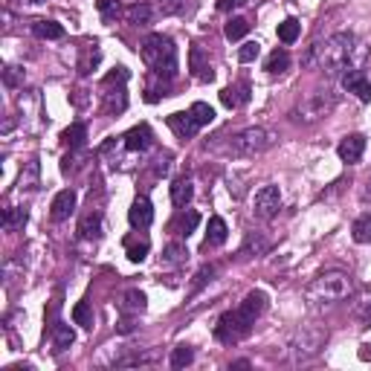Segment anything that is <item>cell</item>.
I'll list each match as a JSON object with an SVG mask.
<instances>
[{
    "label": "cell",
    "mask_w": 371,
    "mask_h": 371,
    "mask_svg": "<svg viewBox=\"0 0 371 371\" xmlns=\"http://www.w3.org/2000/svg\"><path fill=\"white\" fill-rule=\"evenodd\" d=\"M264 310H267V293L264 290L247 293L238 307L227 310V314L218 319V325H215L218 343L235 345V343H241V339H247L249 331H252V325H256V319L264 314Z\"/></svg>",
    "instance_id": "cell-1"
},
{
    "label": "cell",
    "mask_w": 371,
    "mask_h": 371,
    "mask_svg": "<svg viewBox=\"0 0 371 371\" xmlns=\"http://www.w3.org/2000/svg\"><path fill=\"white\" fill-rule=\"evenodd\" d=\"M351 55H354V35L351 32H334L310 47V53L305 55V64H316L322 73L336 76L339 70H345Z\"/></svg>",
    "instance_id": "cell-2"
},
{
    "label": "cell",
    "mask_w": 371,
    "mask_h": 371,
    "mask_svg": "<svg viewBox=\"0 0 371 371\" xmlns=\"http://www.w3.org/2000/svg\"><path fill=\"white\" fill-rule=\"evenodd\" d=\"M354 293V278L345 270H325L305 287V302L310 307H331L345 302Z\"/></svg>",
    "instance_id": "cell-3"
},
{
    "label": "cell",
    "mask_w": 371,
    "mask_h": 371,
    "mask_svg": "<svg viewBox=\"0 0 371 371\" xmlns=\"http://www.w3.org/2000/svg\"><path fill=\"white\" fill-rule=\"evenodd\" d=\"M140 58L157 76H166V79L177 76V47L169 35H162V32L145 35V41L140 44Z\"/></svg>",
    "instance_id": "cell-4"
},
{
    "label": "cell",
    "mask_w": 371,
    "mask_h": 371,
    "mask_svg": "<svg viewBox=\"0 0 371 371\" xmlns=\"http://www.w3.org/2000/svg\"><path fill=\"white\" fill-rule=\"evenodd\" d=\"M276 131L264 128V125H252V128H244L238 133H232L224 142V154L227 157H235V160H249V157H258L264 154L267 148L276 145Z\"/></svg>",
    "instance_id": "cell-5"
},
{
    "label": "cell",
    "mask_w": 371,
    "mask_h": 371,
    "mask_svg": "<svg viewBox=\"0 0 371 371\" xmlns=\"http://www.w3.org/2000/svg\"><path fill=\"white\" fill-rule=\"evenodd\" d=\"M334 108H336V93L328 91V87H316L314 93H307L299 105H296L293 120L302 125H314V122L325 120V116H331Z\"/></svg>",
    "instance_id": "cell-6"
},
{
    "label": "cell",
    "mask_w": 371,
    "mask_h": 371,
    "mask_svg": "<svg viewBox=\"0 0 371 371\" xmlns=\"http://www.w3.org/2000/svg\"><path fill=\"white\" fill-rule=\"evenodd\" d=\"M128 76L131 73L125 67H116L113 73H108L105 82H102V113L105 116H120L128 108Z\"/></svg>",
    "instance_id": "cell-7"
},
{
    "label": "cell",
    "mask_w": 371,
    "mask_h": 371,
    "mask_svg": "<svg viewBox=\"0 0 371 371\" xmlns=\"http://www.w3.org/2000/svg\"><path fill=\"white\" fill-rule=\"evenodd\" d=\"M328 343V331L322 328H302L296 331L293 339H290V354H293V363H305V360H314L316 354L325 348Z\"/></svg>",
    "instance_id": "cell-8"
},
{
    "label": "cell",
    "mask_w": 371,
    "mask_h": 371,
    "mask_svg": "<svg viewBox=\"0 0 371 371\" xmlns=\"http://www.w3.org/2000/svg\"><path fill=\"white\" fill-rule=\"evenodd\" d=\"M278 209H281V191H278V186H273V183L261 186L256 191V198H252V215L261 218V220H270V218L278 215Z\"/></svg>",
    "instance_id": "cell-9"
},
{
    "label": "cell",
    "mask_w": 371,
    "mask_h": 371,
    "mask_svg": "<svg viewBox=\"0 0 371 371\" xmlns=\"http://www.w3.org/2000/svg\"><path fill=\"white\" fill-rule=\"evenodd\" d=\"M122 148L128 154H145L148 148L154 145V131L148 128L145 122H140V125H133L128 133H122Z\"/></svg>",
    "instance_id": "cell-10"
},
{
    "label": "cell",
    "mask_w": 371,
    "mask_h": 371,
    "mask_svg": "<svg viewBox=\"0 0 371 371\" xmlns=\"http://www.w3.org/2000/svg\"><path fill=\"white\" fill-rule=\"evenodd\" d=\"M166 122H169V128L174 131V137H177V140H183V142L191 140V137H195V133L203 128V125L195 120V116H191V111H177V113L169 116Z\"/></svg>",
    "instance_id": "cell-11"
},
{
    "label": "cell",
    "mask_w": 371,
    "mask_h": 371,
    "mask_svg": "<svg viewBox=\"0 0 371 371\" xmlns=\"http://www.w3.org/2000/svg\"><path fill=\"white\" fill-rule=\"evenodd\" d=\"M128 220H131L133 229H148V227H151V220H154V206H151V200H148L145 195L133 198L131 209H128Z\"/></svg>",
    "instance_id": "cell-12"
},
{
    "label": "cell",
    "mask_w": 371,
    "mask_h": 371,
    "mask_svg": "<svg viewBox=\"0 0 371 371\" xmlns=\"http://www.w3.org/2000/svg\"><path fill=\"white\" fill-rule=\"evenodd\" d=\"M363 151H365V137H363V133H348V137L336 145L339 160L348 162V166L360 162V160H363Z\"/></svg>",
    "instance_id": "cell-13"
},
{
    "label": "cell",
    "mask_w": 371,
    "mask_h": 371,
    "mask_svg": "<svg viewBox=\"0 0 371 371\" xmlns=\"http://www.w3.org/2000/svg\"><path fill=\"white\" fill-rule=\"evenodd\" d=\"M189 73L195 79H200V82H212L215 79V70L209 64V58L203 55V47H198V44H191L189 47Z\"/></svg>",
    "instance_id": "cell-14"
},
{
    "label": "cell",
    "mask_w": 371,
    "mask_h": 371,
    "mask_svg": "<svg viewBox=\"0 0 371 371\" xmlns=\"http://www.w3.org/2000/svg\"><path fill=\"white\" fill-rule=\"evenodd\" d=\"M76 191L73 189H64L58 191V195L53 198V206H50V218L55 220V224H61V220H67L73 212H76Z\"/></svg>",
    "instance_id": "cell-15"
},
{
    "label": "cell",
    "mask_w": 371,
    "mask_h": 371,
    "mask_svg": "<svg viewBox=\"0 0 371 371\" xmlns=\"http://www.w3.org/2000/svg\"><path fill=\"white\" fill-rule=\"evenodd\" d=\"M343 87L348 93H354L360 102H371V82L363 70H348L343 73Z\"/></svg>",
    "instance_id": "cell-16"
},
{
    "label": "cell",
    "mask_w": 371,
    "mask_h": 371,
    "mask_svg": "<svg viewBox=\"0 0 371 371\" xmlns=\"http://www.w3.org/2000/svg\"><path fill=\"white\" fill-rule=\"evenodd\" d=\"M99 64H102V47H99V41H87L84 47L79 50V61H76L79 76H91Z\"/></svg>",
    "instance_id": "cell-17"
},
{
    "label": "cell",
    "mask_w": 371,
    "mask_h": 371,
    "mask_svg": "<svg viewBox=\"0 0 371 371\" xmlns=\"http://www.w3.org/2000/svg\"><path fill=\"white\" fill-rule=\"evenodd\" d=\"M171 96V79L166 76H157V73H148L145 76V102L154 105V102Z\"/></svg>",
    "instance_id": "cell-18"
},
{
    "label": "cell",
    "mask_w": 371,
    "mask_h": 371,
    "mask_svg": "<svg viewBox=\"0 0 371 371\" xmlns=\"http://www.w3.org/2000/svg\"><path fill=\"white\" fill-rule=\"evenodd\" d=\"M220 102L229 108V111H238L249 102V84L247 82H238V84H229L220 91Z\"/></svg>",
    "instance_id": "cell-19"
},
{
    "label": "cell",
    "mask_w": 371,
    "mask_h": 371,
    "mask_svg": "<svg viewBox=\"0 0 371 371\" xmlns=\"http://www.w3.org/2000/svg\"><path fill=\"white\" fill-rule=\"evenodd\" d=\"M79 238L82 241H99L102 238V212L99 209H91V212L82 215V220H79Z\"/></svg>",
    "instance_id": "cell-20"
},
{
    "label": "cell",
    "mask_w": 371,
    "mask_h": 371,
    "mask_svg": "<svg viewBox=\"0 0 371 371\" xmlns=\"http://www.w3.org/2000/svg\"><path fill=\"white\" fill-rule=\"evenodd\" d=\"M229 238V229H227V220L220 218V215H212L209 218V224H206V238H203V247L209 249V247H220V244H227Z\"/></svg>",
    "instance_id": "cell-21"
},
{
    "label": "cell",
    "mask_w": 371,
    "mask_h": 371,
    "mask_svg": "<svg viewBox=\"0 0 371 371\" xmlns=\"http://www.w3.org/2000/svg\"><path fill=\"white\" fill-rule=\"evenodd\" d=\"M270 252V238H264L261 232H247V238L241 244V256L244 258H261Z\"/></svg>",
    "instance_id": "cell-22"
},
{
    "label": "cell",
    "mask_w": 371,
    "mask_h": 371,
    "mask_svg": "<svg viewBox=\"0 0 371 371\" xmlns=\"http://www.w3.org/2000/svg\"><path fill=\"white\" fill-rule=\"evenodd\" d=\"M191 195H195V183H191V177H177V180L171 183V203L177 206V209H186Z\"/></svg>",
    "instance_id": "cell-23"
},
{
    "label": "cell",
    "mask_w": 371,
    "mask_h": 371,
    "mask_svg": "<svg viewBox=\"0 0 371 371\" xmlns=\"http://www.w3.org/2000/svg\"><path fill=\"white\" fill-rule=\"evenodd\" d=\"M154 15H157V9L151 3H133V6L125 9V21L131 26H151L154 23Z\"/></svg>",
    "instance_id": "cell-24"
},
{
    "label": "cell",
    "mask_w": 371,
    "mask_h": 371,
    "mask_svg": "<svg viewBox=\"0 0 371 371\" xmlns=\"http://www.w3.org/2000/svg\"><path fill=\"white\" fill-rule=\"evenodd\" d=\"M41 186V162H38V157H32L23 166V171H21V180H18V189L21 191H35Z\"/></svg>",
    "instance_id": "cell-25"
},
{
    "label": "cell",
    "mask_w": 371,
    "mask_h": 371,
    "mask_svg": "<svg viewBox=\"0 0 371 371\" xmlns=\"http://www.w3.org/2000/svg\"><path fill=\"white\" fill-rule=\"evenodd\" d=\"M73 343H76V331H73L70 325H64V322H55L53 325V348H55V354L73 348Z\"/></svg>",
    "instance_id": "cell-26"
},
{
    "label": "cell",
    "mask_w": 371,
    "mask_h": 371,
    "mask_svg": "<svg viewBox=\"0 0 371 371\" xmlns=\"http://www.w3.org/2000/svg\"><path fill=\"white\" fill-rule=\"evenodd\" d=\"M287 67H290V53L285 47H276L264 61V70L270 73V76H281V73H287Z\"/></svg>",
    "instance_id": "cell-27"
},
{
    "label": "cell",
    "mask_w": 371,
    "mask_h": 371,
    "mask_svg": "<svg viewBox=\"0 0 371 371\" xmlns=\"http://www.w3.org/2000/svg\"><path fill=\"white\" fill-rule=\"evenodd\" d=\"M61 142L70 148V151H82L84 142H87V125H84V122H73V125L61 133Z\"/></svg>",
    "instance_id": "cell-28"
},
{
    "label": "cell",
    "mask_w": 371,
    "mask_h": 371,
    "mask_svg": "<svg viewBox=\"0 0 371 371\" xmlns=\"http://www.w3.org/2000/svg\"><path fill=\"white\" fill-rule=\"evenodd\" d=\"M32 32L44 41H61L64 38V26L55 23V21H47V18H38L32 21Z\"/></svg>",
    "instance_id": "cell-29"
},
{
    "label": "cell",
    "mask_w": 371,
    "mask_h": 371,
    "mask_svg": "<svg viewBox=\"0 0 371 371\" xmlns=\"http://www.w3.org/2000/svg\"><path fill=\"white\" fill-rule=\"evenodd\" d=\"M189 261V249H186V244H180V241H171L166 249H162V267H180V264H186Z\"/></svg>",
    "instance_id": "cell-30"
},
{
    "label": "cell",
    "mask_w": 371,
    "mask_h": 371,
    "mask_svg": "<svg viewBox=\"0 0 371 371\" xmlns=\"http://www.w3.org/2000/svg\"><path fill=\"white\" fill-rule=\"evenodd\" d=\"M145 307H148V299H145L142 290H128L122 296V305H120L122 314H131V316H140Z\"/></svg>",
    "instance_id": "cell-31"
},
{
    "label": "cell",
    "mask_w": 371,
    "mask_h": 371,
    "mask_svg": "<svg viewBox=\"0 0 371 371\" xmlns=\"http://www.w3.org/2000/svg\"><path fill=\"white\" fill-rule=\"evenodd\" d=\"M351 238L357 244H371V212H363L351 224Z\"/></svg>",
    "instance_id": "cell-32"
},
{
    "label": "cell",
    "mask_w": 371,
    "mask_h": 371,
    "mask_svg": "<svg viewBox=\"0 0 371 371\" xmlns=\"http://www.w3.org/2000/svg\"><path fill=\"white\" fill-rule=\"evenodd\" d=\"M198 224H200V215H198L195 209H189V212H183L180 218L174 220V224H171V229H174L177 235H186V238H189V235L198 229Z\"/></svg>",
    "instance_id": "cell-33"
},
{
    "label": "cell",
    "mask_w": 371,
    "mask_h": 371,
    "mask_svg": "<svg viewBox=\"0 0 371 371\" xmlns=\"http://www.w3.org/2000/svg\"><path fill=\"white\" fill-rule=\"evenodd\" d=\"M23 224H26V209L23 206H9V209H3V229L6 232L23 229Z\"/></svg>",
    "instance_id": "cell-34"
},
{
    "label": "cell",
    "mask_w": 371,
    "mask_h": 371,
    "mask_svg": "<svg viewBox=\"0 0 371 371\" xmlns=\"http://www.w3.org/2000/svg\"><path fill=\"white\" fill-rule=\"evenodd\" d=\"M96 9H99V15H102V21L113 23V21L122 15V0H99Z\"/></svg>",
    "instance_id": "cell-35"
},
{
    "label": "cell",
    "mask_w": 371,
    "mask_h": 371,
    "mask_svg": "<svg viewBox=\"0 0 371 371\" xmlns=\"http://www.w3.org/2000/svg\"><path fill=\"white\" fill-rule=\"evenodd\" d=\"M299 32H302V23L296 18H287V21L278 23V41L281 44H293L296 38H299Z\"/></svg>",
    "instance_id": "cell-36"
},
{
    "label": "cell",
    "mask_w": 371,
    "mask_h": 371,
    "mask_svg": "<svg viewBox=\"0 0 371 371\" xmlns=\"http://www.w3.org/2000/svg\"><path fill=\"white\" fill-rule=\"evenodd\" d=\"M247 32H249V21L247 18H229L227 26H224V35L229 41H241Z\"/></svg>",
    "instance_id": "cell-37"
},
{
    "label": "cell",
    "mask_w": 371,
    "mask_h": 371,
    "mask_svg": "<svg viewBox=\"0 0 371 371\" xmlns=\"http://www.w3.org/2000/svg\"><path fill=\"white\" fill-rule=\"evenodd\" d=\"M148 249H151V244H148V238H142V241H133V238H128V241H125V252H128V258H131L133 264L145 261Z\"/></svg>",
    "instance_id": "cell-38"
},
{
    "label": "cell",
    "mask_w": 371,
    "mask_h": 371,
    "mask_svg": "<svg viewBox=\"0 0 371 371\" xmlns=\"http://www.w3.org/2000/svg\"><path fill=\"white\" fill-rule=\"evenodd\" d=\"M169 363H171V368H186L195 363V351H191V345H177V348H171Z\"/></svg>",
    "instance_id": "cell-39"
},
{
    "label": "cell",
    "mask_w": 371,
    "mask_h": 371,
    "mask_svg": "<svg viewBox=\"0 0 371 371\" xmlns=\"http://www.w3.org/2000/svg\"><path fill=\"white\" fill-rule=\"evenodd\" d=\"M215 273H218V267H215V264H203L200 270H198V276H195V281H191V296L200 293L206 285H209V281L215 278Z\"/></svg>",
    "instance_id": "cell-40"
},
{
    "label": "cell",
    "mask_w": 371,
    "mask_h": 371,
    "mask_svg": "<svg viewBox=\"0 0 371 371\" xmlns=\"http://www.w3.org/2000/svg\"><path fill=\"white\" fill-rule=\"evenodd\" d=\"M73 322L91 331V328H93V310H91V305H87V302H79L76 307H73Z\"/></svg>",
    "instance_id": "cell-41"
},
{
    "label": "cell",
    "mask_w": 371,
    "mask_h": 371,
    "mask_svg": "<svg viewBox=\"0 0 371 371\" xmlns=\"http://www.w3.org/2000/svg\"><path fill=\"white\" fill-rule=\"evenodd\" d=\"M23 67H15V64H6L3 67V84L9 87V91H18V87L23 84Z\"/></svg>",
    "instance_id": "cell-42"
},
{
    "label": "cell",
    "mask_w": 371,
    "mask_h": 371,
    "mask_svg": "<svg viewBox=\"0 0 371 371\" xmlns=\"http://www.w3.org/2000/svg\"><path fill=\"white\" fill-rule=\"evenodd\" d=\"M189 111H191V116H195L200 125H209L215 120V111H212V105H206V102H195Z\"/></svg>",
    "instance_id": "cell-43"
},
{
    "label": "cell",
    "mask_w": 371,
    "mask_h": 371,
    "mask_svg": "<svg viewBox=\"0 0 371 371\" xmlns=\"http://www.w3.org/2000/svg\"><path fill=\"white\" fill-rule=\"evenodd\" d=\"M186 6V0H157V12L162 15V18H171V15H180Z\"/></svg>",
    "instance_id": "cell-44"
},
{
    "label": "cell",
    "mask_w": 371,
    "mask_h": 371,
    "mask_svg": "<svg viewBox=\"0 0 371 371\" xmlns=\"http://www.w3.org/2000/svg\"><path fill=\"white\" fill-rule=\"evenodd\" d=\"M258 55H261V44L258 41H247L244 47L238 50V61L241 64H249V61H256Z\"/></svg>",
    "instance_id": "cell-45"
},
{
    "label": "cell",
    "mask_w": 371,
    "mask_h": 371,
    "mask_svg": "<svg viewBox=\"0 0 371 371\" xmlns=\"http://www.w3.org/2000/svg\"><path fill=\"white\" fill-rule=\"evenodd\" d=\"M169 169H171V154H169V151H162V154H157V160H154V166H151L154 177H166V174H169Z\"/></svg>",
    "instance_id": "cell-46"
},
{
    "label": "cell",
    "mask_w": 371,
    "mask_h": 371,
    "mask_svg": "<svg viewBox=\"0 0 371 371\" xmlns=\"http://www.w3.org/2000/svg\"><path fill=\"white\" fill-rule=\"evenodd\" d=\"M116 331H120V334H131V331H137V316H131V314H122L120 325H116Z\"/></svg>",
    "instance_id": "cell-47"
},
{
    "label": "cell",
    "mask_w": 371,
    "mask_h": 371,
    "mask_svg": "<svg viewBox=\"0 0 371 371\" xmlns=\"http://www.w3.org/2000/svg\"><path fill=\"white\" fill-rule=\"evenodd\" d=\"M247 3V0H218V12H235L241 9Z\"/></svg>",
    "instance_id": "cell-48"
},
{
    "label": "cell",
    "mask_w": 371,
    "mask_h": 371,
    "mask_svg": "<svg viewBox=\"0 0 371 371\" xmlns=\"http://www.w3.org/2000/svg\"><path fill=\"white\" fill-rule=\"evenodd\" d=\"M360 200L363 203H371V174L365 177V183L360 186Z\"/></svg>",
    "instance_id": "cell-49"
},
{
    "label": "cell",
    "mask_w": 371,
    "mask_h": 371,
    "mask_svg": "<svg viewBox=\"0 0 371 371\" xmlns=\"http://www.w3.org/2000/svg\"><path fill=\"white\" fill-rule=\"evenodd\" d=\"M360 316H363V322H365V325H371V305H365V307L360 310Z\"/></svg>",
    "instance_id": "cell-50"
},
{
    "label": "cell",
    "mask_w": 371,
    "mask_h": 371,
    "mask_svg": "<svg viewBox=\"0 0 371 371\" xmlns=\"http://www.w3.org/2000/svg\"><path fill=\"white\" fill-rule=\"evenodd\" d=\"M229 368H249V360H235Z\"/></svg>",
    "instance_id": "cell-51"
},
{
    "label": "cell",
    "mask_w": 371,
    "mask_h": 371,
    "mask_svg": "<svg viewBox=\"0 0 371 371\" xmlns=\"http://www.w3.org/2000/svg\"><path fill=\"white\" fill-rule=\"evenodd\" d=\"M360 357H363V360H371V345H363V351H360Z\"/></svg>",
    "instance_id": "cell-52"
},
{
    "label": "cell",
    "mask_w": 371,
    "mask_h": 371,
    "mask_svg": "<svg viewBox=\"0 0 371 371\" xmlns=\"http://www.w3.org/2000/svg\"><path fill=\"white\" fill-rule=\"evenodd\" d=\"M32 3H47V0H32Z\"/></svg>",
    "instance_id": "cell-53"
}]
</instances>
